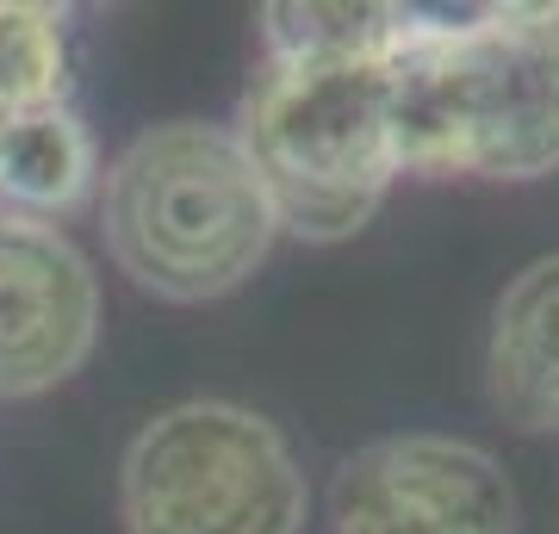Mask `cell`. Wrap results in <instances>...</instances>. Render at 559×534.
<instances>
[{
  "mask_svg": "<svg viewBox=\"0 0 559 534\" xmlns=\"http://www.w3.org/2000/svg\"><path fill=\"white\" fill-rule=\"evenodd\" d=\"M392 131L404 175H554V7H429V32L392 62Z\"/></svg>",
  "mask_w": 559,
  "mask_h": 534,
  "instance_id": "cell-1",
  "label": "cell"
},
{
  "mask_svg": "<svg viewBox=\"0 0 559 534\" xmlns=\"http://www.w3.org/2000/svg\"><path fill=\"white\" fill-rule=\"evenodd\" d=\"M274 237L267 187L230 124H150L106 168V249L156 298L205 305L237 293Z\"/></svg>",
  "mask_w": 559,
  "mask_h": 534,
  "instance_id": "cell-2",
  "label": "cell"
},
{
  "mask_svg": "<svg viewBox=\"0 0 559 534\" xmlns=\"http://www.w3.org/2000/svg\"><path fill=\"white\" fill-rule=\"evenodd\" d=\"M274 224L305 242H342L380 212L404 175L392 131V62L261 57L237 112Z\"/></svg>",
  "mask_w": 559,
  "mask_h": 534,
  "instance_id": "cell-3",
  "label": "cell"
},
{
  "mask_svg": "<svg viewBox=\"0 0 559 534\" xmlns=\"http://www.w3.org/2000/svg\"><path fill=\"white\" fill-rule=\"evenodd\" d=\"M119 510L131 534H305L311 491L267 416L200 397L131 436Z\"/></svg>",
  "mask_w": 559,
  "mask_h": 534,
  "instance_id": "cell-4",
  "label": "cell"
},
{
  "mask_svg": "<svg viewBox=\"0 0 559 534\" xmlns=\"http://www.w3.org/2000/svg\"><path fill=\"white\" fill-rule=\"evenodd\" d=\"M330 534H516V491L479 441L385 436L342 460Z\"/></svg>",
  "mask_w": 559,
  "mask_h": 534,
  "instance_id": "cell-5",
  "label": "cell"
},
{
  "mask_svg": "<svg viewBox=\"0 0 559 534\" xmlns=\"http://www.w3.org/2000/svg\"><path fill=\"white\" fill-rule=\"evenodd\" d=\"M100 280L57 224L0 218V397H38L87 367Z\"/></svg>",
  "mask_w": 559,
  "mask_h": 534,
  "instance_id": "cell-6",
  "label": "cell"
},
{
  "mask_svg": "<svg viewBox=\"0 0 559 534\" xmlns=\"http://www.w3.org/2000/svg\"><path fill=\"white\" fill-rule=\"evenodd\" d=\"M485 385L503 423L528 436L559 429V256L528 261L498 298Z\"/></svg>",
  "mask_w": 559,
  "mask_h": 534,
  "instance_id": "cell-7",
  "label": "cell"
},
{
  "mask_svg": "<svg viewBox=\"0 0 559 534\" xmlns=\"http://www.w3.org/2000/svg\"><path fill=\"white\" fill-rule=\"evenodd\" d=\"M100 180V150L75 119V106H32L0 119V218L57 224Z\"/></svg>",
  "mask_w": 559,
  "mask_h": 534,
  "instance_id": "cell-8",
  "label": "cell"
},
{
  "mask_svg": "<svg viewBox=\"0 0 559 534\" xmlns=\"http://www.w3.org/2000/svg\"><path fill=\"white\" fill-rule=\"evenodd\" d=\"M429 32V7H261V57L274 62H399Z\"/></svg>",
  "mask_w": 559,
  "mask_h": 534,
  "instance_id": "cell-9",
  "label": "cell"
},
{
  "mask_svg": "<svg viewBox=\"0 0 559 534\" xmlns=\"http://www.w3.org/2000/svg\"><path fill=\"white\" fill-rule=\"evenodd\" d=\"M69 13L0 0V119L69 99Z\"/></svg>",
  "mask_w": 559,
  "mask_h": 534,
  "instance_id": "cell-10",
  "label": "cell"
}]
</instances>
